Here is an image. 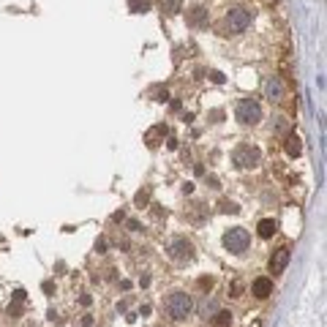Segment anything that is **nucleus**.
Instances as JSON below:
<instances>
[{
    "mask_svg": "<svg viewBox=\"0 0 327 327\" xmlns=\"http://www.w3.org/2000/svg\"><path fill=\"white\" fill-rule=\"evenodd\" d=\"M180 9H183L180 0H164V11H169V14H180Z\"/></svg>",
    "mask_w": 327,
    "mask_h": 327,
    "instance_id": "nucleus-17",
    "label": "nucleus"
},
{
    "mask_svg": "<svg viewBox=\"0 0 327 327\" xmlns=\"http://www.w3.org/2000/svg\"><path fill=\"white\" fill-rule=\"evenodd\" d=\"M95 248H98V254H104V251H107V240H104V237H101V240L95 243Z\"/></svg>",
    "mask_w": 327,
    "mask_h": 327,
    "instance_id": "nucleus-23",
    "label": "nucleus"
},
{
    "mask_svg": "<svg viewBox=\"0 0 327 327\" xmlns=\"http://www.w3.org/2000/svg\"><path fill=\"white\" fill-rule=\"evenodd\" d=\"M251 19H254V14L248 9H232L227 14V28H229V33H243L245 28L251 25Z\"/></svg>",
    "mask_w": 327,
    "mask_h": 327,
    "instance_id": "nucleus-6",
    "label": "nucleus"
},
{
    "mask_svg": "<svg viewBox=\"0 0 327 327\" xmlns=\"http://www.w3.org/2000/svg\"><path fill=\"white\" fill-rule=\"evenodd\" d=\"M251 294H257L259 300H265V297H270V294H273V281H270V278H257V281L251 284Z\"/></svg>",
    "mask_w": 327,
    "mask_h": 327,
    "instance_id": "nucleus-9",
    "label": "nucleus"
},
{
    "mask_svg": "<svg viewBox=\"0 0 327 327\" xmlns=\"http://www.w3.org/2000/svg\"><path fill=\"white\" fill-rule=\"evenodd\" d=\"M275 129L278 131H286V129H289V120H286V117H275Z\"/></svg>",
    "mask_w": 327,
    "mask_h": 327,
    "instance_id": "nucleus-19",
    "label": "nucleus"
},
{
    "mask_svg": "<svg viewBox=\"0 0 327 327\" xmlns=\"http://www.w3.org/2000/svg\"><path fill=\"white\" fill-rule=\"evenodd\" d=\"M191 308H194V303H191V297L186 292H172L169 300H166V314H169V319H174V322H183Z\"/></svg>",
    "mask_w": 327,
    "mask_h": 327,
    "instance_id": "nucleus-1",
    "label": "nucleus"
},
{
    "mask_svg": "<svg viewBox=\"0 0 327 327\" xmlns=\"http://www.w3.org/2000/svg\"><path fill=\"white\" fill-rule=\"evenodd\" d=\"M259 158H262L259 147H254V145H240V147L235 150L232 161L240 166V169H254V166L259 164Z\"/></svg>",
    "mask_w": 327,
    "mask_h": 327,
    "instance_id": "nucleus-5",
    "label": "nucleus"
},
{
    "mask_svg": "<svg viewBox=\"0 0 327 327\" xmlns=\"http://www.w3.org/2000/svg\"><path fill=\"white\" fill-rule=\"evenodd\" d=\"M196 308H199V314H202L205 319H210V316L215 314V311H218V303L205 297V300H199V306H196Z\"/></svg>",
    "mask_w": 327,
    "mask_h": 327,
    "instance_id": "nucleus-14",
    "label": "nucleus"
},
{
    "mask_svg": "<svg viewBox=\"0 0 327 327\" xmlns=\"http://www.w3.org/2000/svg\"><path fill=\"white\" fill-rule=\"evenodd\" d=\"M166 254H169V259H174V262H191L194 259V245H191V240H186V237H174V240H169V245H166Z\"/></svg>",
    "mask_w": 327,
    "mask_h": 327,
    "instance_id": "nucleus-4",
    "label": "nucleus"
},
{
    "mask_svg": "<svg viewBox=\"0 0 327 327\" xmlns=\"http://www.w3.org/2000/svg\"><path fill=\"white\" fill-rule=\"evenodd\" d=\"M188 25H191V28H202V25H207V11L202 9V6H194V9L188 11Z\"/></svg>",
    "mask_w": 327,
    "mask_h": 327,
    "instance_id": "nucleus-10",
    "label": "nucleus"
},
{
    "mask_svg": "<svg viewBox=\"0 0 327 327\" xmlns=\"http://www.w3.org/2000/svg\"><path fill=\"white\" fill-rule=\"evenodd\" d=\"M147 199H150V191L145 188V191H139V194L134 196V202H137L139 207H145V205H147Z\"/></svg>",
    "mask_w": 327,
    "mask_h": 327,
    "instance_id": "nucleus-18",
    "label": "nucleus"
},
{
    "mask_svg": "<svg viewBox=\"0 0 327 327\" xmlns=\"http://www.w3.org/2000/svg\"><path fill=\"white\" fill-rule=\"evenodd\" d=\"M284 147H286V156H292V158H297V156L303 153V145H300V137H297V134H289Z\"/></svg>",
    "mask_w": 327,
    "mask_h": 327,
    "instance_id": "nucleus-11",
    "label": "nucleus"
},
{
    "mask_svg": "<svg viewBox=\"0 0 327 327\" xmlns=\"http://www.w3.org/2000/svg\"><path fill=\"white\" fill-rule=\"evenodd\" d=\"M265 95L270 101H281L284 98V82L278 77H270L267 82H265Z\"/></svg>",
    "mask_w": 327,
    "mask_h": 327,
    "instance_id": "nucleus-8",
    "label": "nucleus"
},
{
    "mask_svg": "<svg viewBox=\"0 0 327 327\" xmlns=\"http://www.w3.org/2000/svg\"><path fill=\"white\" fill-rule=\"evenodd\" d=\"M161 137H166V125L161 123V125H156V129H150L147 131V145H158V139H161Z\"/></svg>",
    "mask_w": 327,
    "mask_h": 327,
    "instance_id": "nucleus-15",
    "label": "nucleus"
},
{
    "mask_svg": "<svg viewBox=\"0 0 327 327\" xmlns=\"http://www.w3.org/2000/svg\"><path fill=\"white\" fill-rule=\"evenodd\" d=\"M166 98H169V93H166V90H158L156 93V101H166Z\"/></svg>",
    "mask_w": 327,
    "mask_h": 327,
    "instance_id": "nucleus-22",
    "label": "nucleus"
},
{
    "mask_svg": "<svg viewBox=\"0 0 327 327\" xmlns=\"http://www.w3.org/2000/svg\"><path fill=\"white\" fill-rule=\"evenodd\" d=\"M240 207H237L235 202H224V213H237Z\"/></svg>",
    "mask_w": 327,
    "mask_h": 327,
    "instance_id": "nucleus-20",
    "label": "nucleus"
},
{
    "mask_svg": "<svg viewBox=\"0 0 327 327\" xmlns=\"http://www.w3.org/2000/svg\"><path fill=\"white\" fill-rule=\"evenodd\" d=\"M235 115H237V120H240L243 125H257L262 120V107L254 98H243V101H237Z\"/></svg>",
    "mask_w": 327,
    "mask_h": 327,
    "instance_id": "nucleus-3",
    "label": "nucleus"
},
{
    "mask_svg": "<svg viewBox=\"0 0 327 327\" xmlns=\"http://www.w3.org/2000/svg\"><path fill=\"white\" fill-rule=\"evenodd\" d=\"M9 314L11 316H19V306H9Z\"/></svg>",
    "mask_w": 327,
    "mask_h": 327,
    "instance_id": "nucleus-25",
    "label": "nucleus"
},
{
    "mask_svg": "<svg viewBox=\"0 0 327 327\" xmlns=\"http://www.w3.org/2000/svg\"><path fill=\"white\" fill-rule=\"evenodd\" d=\"M210 322L215 324V327H229V324H232V314H229V311H215V314L210 316Z\"/></svg>",
    "mask_w": 327,
    "mask_h": 327,
    "instance_id": "nucleus-13",
    "label": "nucleus"
},
{
    "mask_svg": "<svg viewBox=\"0 0 327 327\" xmlns=\"http://www.w3.org/2000/svg\"><path fill=\"white\" fill-rule=\"evenodd\" d=\"M129 9L134 14H145V11H150V0H129Z\"/></svg>",
    "mask_w": 327,
    "mask_h": 327,
    "instance_id": "nucleus-16",
    "label": "nucleus"
},
{
    "mask_svg": "<svg viewBox=\"0 0 327 327\" xmlns=\"http://www.w3.org/2000/svg\"><path fill=\"white\" fill-rule=\"evenodd\" d=\"M210 79L213 82H224V74H221V71H210Z\"/></svg>",
    "mask_w": 327,
    "mask_h": 327,
    "instance_id": "nucleus-21",
    "label": "nucleus"
},
{
    "mask_svg": "<svg viewBox=\"0 0 327 327\" xmlns=\"http://www.w3.org/2000/svg\"><path fill=\"white\" fill-rule=\"evenodd\" d=\"M286 265H289V248H286V245H281V248H275L273 259H270V273H273V275L284 273Z\"/></svg>",
    "mask_w": 327,
    "mask_h": 327,
    "instance_id": "nucleus-7",
    "label": "nucleus"
},
{
    "mask_svg": "<svg viewBox=\"0 0 327 327\" xmlns=\"http://www.w3.org/2000/svg\"><path fill=\"white\" fill-rule=\"evenodd\" d=\"M275 232H278V224H275L273 218H265V221H259V237H265V240H267V237H273Z\"/></svg>",
    "mask_w": 327,
    "mask_h": 327,
    "instance_id": "nucleus-12",
    "label": "nucleus"
},
{
    "mask_svg": "<svg viewBox=\"0 0 327 327\" xmlns=\"http://www.w3.org/2000/svg\"><path fill=\"white\" fill-rule=\"evenodd\" d=\"M248 243H251V235L245 232L243 227H232V229L224 235V248H227L229 254H243V251H248Z\"/></svg>",
    "mask_w": 327,
    "mask_h": 327,
    "instance_id": "nucleus-2",
    "label": "nucleus"
},
{
    "mask_svg": "<svg viewBox=\"0 0 327 327\" xmlns=\"http://www.w3.org/2000/svg\"><path fill=\"white\" fill-rule=\"evenodd\" d=\"M129 229H131V232H139V221L131 218V221H129Z\"/></svg>",
    "mask_w": 327,
    "mask_h": 327,
    "instance_id": "nucleus-24",
    "label": "nucleus"
}]
</instances>
